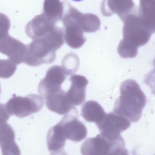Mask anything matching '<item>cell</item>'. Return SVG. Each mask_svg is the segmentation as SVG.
<instances>
[{
    "instance_id": "1",
    "label": "cell",
    "mask_w": 155,
    "mask_h": 155,
    "mask_svg": "<svg viewBox=\"0 0 155 155\" xmlns=\"http://www.w3.org/2000/svg\"><path fill=\"white\" fill-rule=\"evenodd\" d=\"M125 19L123 38L119 44L117 51L122 58H133L137 55L138 48L146 44L153 33L142 22L138 13Z\"/></svg>"
},
{
    "instance_id": "2",
    "label": "cell",
    "mask_w": 155,
    "mask_h": 155,
    "mask_svg": "<svg viewBox=\"0 0 155 155\" xmlns=\"http://www.w3.org/2000/svg\"><path fill=\"white\" fill-rule=\"evenodd\" d=\"M120 96L116 100L114 111L132 122L140 118L146 103V96L138 84L134 80L127 79L120 87Z\"/></svg>"
},
{
    "instance_id": "3",
    "label": "cell",
    "mask_w": 155,
    "mask_h": 155,
    "mask_svg": "<svg viewBox=\"0 0 155 155\" xmlns=\"http://www.w3.org/2000/svg\"><path fill=\"white\" fill-rule=\"evenodd\" d=\"M63 45L58 38L51 35L33 40L27 45L24 63L32 66L53 62L56 58V51Z\"/></svg>"
},
{
    "instance_id": "4",
    "label": "cell",
    "mask_w": 155,
    "mask_h": 155,
    "mask_svg": "<svg viewBox=\"0 0 155 155\" xmlns=\"http://www.w3.org/2000/svg\"><path fill=\"white\" fill-rule=\"evenodd\" d=\"M124 140L121 135H112L100 132L89 138L82 144V154L90 155L126 154Z\"/></svg>"
},
{
    "instance_id": "5",
    "label": "cell",
    "mask_w": 155,
    "mask_h": 155,
    "mask_svg": "<svg viewBox=\"0 0 155 155\" xmlns=\"http://www.w3.org/2000/svg\"><path fill=\"white\" fill-rule=\"evenodd\" d=\"M44 104L41 95L31 94L25 97L15 96L1 104L0 121L6 122L12 115L23 118L40 111Z\"/></svg>"
},
{
    "instance_id": "6",
    "label": "cell",
    "mask_w": 155,
    "mask_h": 155,
    "mask_svg": "<svg viewBox=\"0 0 155 155\" xmlns=\"http://www.w3.org/2000/svg\"><path fill=\"white\" fill-rule=\"evenodd\" d=\"M75 108L65 114L57 124L66 139L80 142L87 136V132L84 124L78 120Z\"/></svg>"
},
{
    "instance_id": "7",
    "label": "cell",
    "mask_w": 155,
    "mask_h": 155,
    "mask_svg": "<svg viewBox=\"0 0 155 155\" xmlns=\"http://www.w3.org/2000/svg\"><path fill=\"white\" fill-rule=\"evenodd\" d=\"M68 74L62 66L55 65L50 68L45 77L40 82L38 91L40 95L46 99L50 95L58 92Z\"/></svg>"
},
{
    "instance_id": "8",
    "label": "cell",
    "mask_w": 155,
    "mask_h": 155,
    "mask_svg": "<svg viewBox=\"0 0 155 155\" xmlns=\"http://www.w3.org/2000/svg\"><path fill=\"white\" fill-rule=\"evenodd\" d=\"M59 21L42 13L28 22L25 27V32L33 40L42 38L59 28L60 26L57 23Z\"/></svg>"
},
{
    "instance_id": "9",
    "label": "cell",
    "mask_w": 155,
    "mask_h": 155,
    "mask_svg": "<svg viewBox=\"0 0 155 155\" xmlns=\"http://www.w3.org/2000/svg\"><path fill=\"white\" fill-rule=\"evenodd\" d=\"M27 50V45L11 37L8 33L0 35L1 52L16 65L24 63Z\"/></svg>"
},
{
    "instance_id": "10",
    "label": "cell",
    "mask_w": 155,
    "mask_h": 155,
    "mask_svg": "<svg viewBox=\"0 0 155 155\" xmlns=\"http://www.w3.org/2000/svg\"><path fill=\"white\" fill-rule=\"evenodd\" d=\"M96 124L100 132L117 135L127 129L130 122L127 118L113 110L106 114L102 120Z\"/></svg>"
},
{
    "instance_id": "11",
    "label": "cell",
    "mask_w": 155,
    "mask_h": 155,
    "mask_svg": "<svg viewBox=\"0 0 155 155\" xmlns=\"http://www.w3.org/2000/svg\"><path fill=\"white\" fill-rule=\"evenodd\" d=\"M69 80L71 83L67 91L68 98L73 105H79L85 100V91L88 81L85 77L77 74L71 75Z\"/></svg>"
},
{
    "instance_id": "12",
    "label": "cell",
    "mask_w": 155,
    "mask_h": 155,
    "mask_svg": "<svg viewBox=\"0 0 155 155\" xmlns=\"http://www.w3.org/2000/svg\"><path fill=\"white\" fill-rule=\"evenodd\" d=\"M45 99L48 109L60 115L65 114L75 108L70 103L67 91L62 89Z\"/></svg>"
},
{
    "instance_id": "13",
    "label": "cell",
    "mask_w": 155,
    "mask_h": 155,
    "mask_svg": "<svg viewBox=\"0 0 155 155\" xmlns=\"http://www.w3.org/2000/svg\"><path fill=\"white\" fill-rule=\"evenodd\" d=\"M0 124V147L3 154H19V149L14 141L12 127L5 122Z\"/></svg>"
},
{
    "instance_id": "14",
    "label": "cell",
    "mask_w": 155,
    "mask_h": 155,
    "mask_svg": "<svg viewBox=\"0 0 155 155\" xmlns=\"http://www.w3.org/2000/svg\"><path fill=\"white\" fill-rule=\"evenodd\" d=\"M138 15L152 32H155V0H140Z\"/></svg>"
},
{
    "instance_id": "15",
    "label": "cell",
    "mask_w": 155,
    "mask_h": 155,
    "mask_svg": "<svg viewBox=\"0 0 155 155\" xmlns=\"http://www.w3.org/2000/svg\"><path fill=\"white\" fill-rule=\"evenodd\" d=\"M64 26V39L66 44L73 48L81 47L86 41L81 29L77 26L63 21Z\"/></svg>"
},
{
    "instance_id": "16",
    "label": "cell",
    "mask_w": 155,
    "mask_h": 155,
    "mask_svg": "<svg viewBox=\"0 0 155 155\" xmlns=\"http://www.w3.org/2000/svg\"><path fill=\"white\" fill-rule=\"evenodd\" d=\"M81 113L86 120L96 124L101 121L106 114L101 106L93 100L88 101L83 105Z\"/></svg>"
},
{
    "instance_id": "17",
    "label": "cell",
    "mask_w": 155,
    "mask_h": 155,
    "mask_svg": "<svg viewBox=\"0 0 155 155\" xmlns=\"http://www.w3.org/2000/svg\"><path fill=\"white\" fill-rule=\"evenodd\" d=\"M66 139L57 124L48 131L47 137L48 149L50 153H57L64 147Z\"/></svg>"
},
{
    "instance_id": "18",
    "label": "cell",
    "mask_w": 155,
    "mask_h": 155,
    "mask_svg": "<svg viewBox=\"0 0 155 155\" xmlns=\"http://www.w3.org/2000/svg\"><path fill=\"white\" fill-rule=\"evenodd\" d=\"M63 6L60 0H45L42 13L58 21L62 19Z\"/></svg>"
},
{
    "instance_id": "19",
    "label": "cell",
    "mask_w": 155,
    "mask_h": 155,
    "mask_svg": "<svg viewBox=\"0 0 155 155\" xmlns=\"http://www.w3.org/2000/svg\"><path fill=\"white\" fill-rule=\"evenodd\" d=\"M79 65L78 58L73 54H69L65 56L62 63V66L67 71L69 75H72L77 71Z\"/></svg>"
},
{
    "instance_id": "20",
    "label": "cell",
    "mask_w": 155,
    "mask_h": 155,
    "mask_svg": "<svg viewBox=\"0 0 155 155\" xmlns=\"http://www.w3.org/2000/svg\"><path fill=\"white\" fill-rule=\"evenodd\" d=\"M2 68H1V77L7 78L10 77L15 72L17 65L9 59L2 60Z\"/></svg>"
},
{
    "instance_id": "21",
    "label": "cell",
    "mask_w": 155,
    "mask_h": 155,
    "mask_svg": "<svg viewBox=\"0 0 155 155\" xmlns=\"http://www.w3.org/2000/svg\"><path fill=\"white\" fill-rule=\"evenodd\" d=\"M153 64H154V68L153 69V71L151 72V73H153L155 72V60L153 62Z\"/></svg>"
},
{
    "instance_id": "22",
    "label": "cell",
    "mask_w": 155,
    "mask_h": 155,
    "mask_svg": "<svg viewBox=\"0 0 155 155\" xmlns=\"http://www.w3.org/2000/svg\"><path fill=\"white\" fill-rule=\"evenodd\" d=\"M73 1H75V2H80L81 1H82L83 0H72Z\"/></svg>"
}]
</instances>
